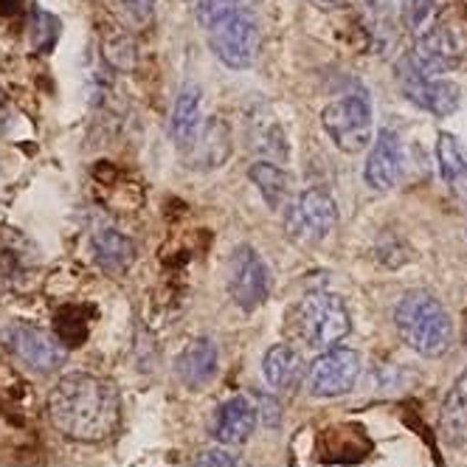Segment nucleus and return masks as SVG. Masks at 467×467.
Masks as SVG:
<instances>
[{"label":"nucleus","instance_id":"22","mask_svg":"<svg viewBox=\"0 0 467 467\" xmlns=\"http://www.w3.org/2000/svg\"><path fill=\"white\" fill-rule=\"evenodd\" d=\"M442 431L453 442H462L467 437V369L459 375L442 406Z\"/></svg>","mask_w":467,"mask_h":467},{"label":"nucleus","instance_id":"25","mask_svg":"<svg viewBox=\"0 0 467 467\" xmlns=\"http://www.w3.org/2000/svg\"><path fill=\"white\" fill-rule=\"evenodd\" d=\"M437 0H406L403 6V23L409 31H422L431 26L433 15H437Z\"/></svg>","mask_w":467,"mask_h":467},{"label":"nucleus","instance_id":"15","mask_svg":"<svg viewBox=\"0 0 467 467\" xmlns=\"http://www.w3.org/2000/svg\"><path fill=\"white\" fill-rule=\"evenodd\" d=\"M217 369H220V355H217L214 341H209V338H194L178 355V363H175L178 378L189 389H203V386H209L214 380Z\"/></svg>","mask_w":467,"mask_h":467},{"label":"nucleus","instance_id":"14","mask_svg":"<svg viewBox=\"0 0 467 467\" xmlns=\"http://www.w3.org/2000/svg\"><path fill=\"white\" fill-rule=\"evenodd\" d=\"M256 428V406L248 397H231L214 414V437L223 445H243Z\"/></svg>","mask_w":467,"mask_h":467},{"label":"nucleus","instance_id":"3","mask_svg":"<svg viewBox=\"0 0 467 467\" xmlns=\"http://www.w3.org/2000/svg\"><path fill=\"white\" fill-rule=\"evenodd\" d=\"M293 327L298 338L310 344L313 349H329L338 347L352 329L349 310L341 298L329 293H313L293 313Z\"/></svg>","mask_w":467,"mask_h":467},{"label":"nucleus","instance_id":"19","mask_svg":"<svg viewBox=\"0 0 467 467\" xmlns=\"http://www.w3.org/2000/svg\"><path fill=\"white\" fill-rule=\"evenodd\" d=\"M262 375H265V383H268L274 391H290L293 386H298V380L305 375L302 355L287 344L271 347L262 360Z\"/></svg>","mask_w":467,"mask_h":467},{"label":"nucleus","instance_id":"21","mask_svg":"<svg viewBox=\"0 0 467 467\" xmlns=\"http://www.w3.org/2000/svg\"><path fill=\"white\" fill-rule=\"evenodd\" d=\"M248 175H251L254 186L259 189V194L265 197V203H268L271 209L285 206V200L290 194V178H287V172L282 170L276 161H256V163H251Z\"/></svg>","mask_w":467,"mask_h":467},{"label":"nucleus","instance_id":"18","mask_svg":"<svg viewBox=\"0 0 467 467\" xmlns=\"http://www.w3.org/2000/svg\"><path fill=\"white\" fill-rule=\"evenodd\" d=\"M31 259H35V248L28 245L23 234L15 228L0 231V287H12L15 282L26 279L31 271Z\"/></svg>","mask_w":467,"mask_h":467},{"label":"nucleus","instance_id":"5","mask_svg":"<svg viewBox=\"0 0 467 467\" xmlns=\"http://www.w3.org/2000/svg\"><path fill=\"white\" fill-rule=\"evenodd\" d=\"M209 40H212V51L217 54V59L231 71H245L256 59V46H259L256 23L251 15L240 9H234L223 15L220 20H214L209 26Z\"/></svg>","mask_w":467,"mask_h":467},{"label":"nucleus","instance_id":"16","mask_svg":"<svg viewBox=\"0 0 467 467\" xmlns=\"http://www.w3.org/2000/svg\"><path fill=\"white\" fill-rule=\"evenodd\" d=\"M200 124H203V90H200L197 85H183L178 99H175L172 124H170L172 141L181 152L194 141Z\"/></svg>","mask_w":467,"mask_h":467},{"label":"nucleus","instance_id":"28","mask_svg":"<svg viewBox=\"0 0 467 467\" xmlns=\"http://www.w3.org/2000/svg\"><path fill=\"white\" fill-rule=\"evenodd\" d=\"M124 4V9L132 15V17H150L152 15V9H155V0H121Z\"/></svg>","mask_w":467,"mask_h":467},{"label":"nucleus","instance_id":"20","mask_svg":"<svg viewBox=\"0 0 467 467\" xmlns=\"http://www.w3.org/2000/svg\"><path fill=\"white\" fill-rule=\"evenodd\" d=\"M93 256L108 274H124L132 265V259H136V245L124 234L113 228H102L93 237Z\"/></svg>","mask_w":467,"mask_h":467},{"label":"nucleus","instance_id":"7","mask_svg":"<svg viewBox=\"0 0 467 467\" xmlns=\"http://www.w3.org/2000/svg\"><path fill=\"white\" fill-rule=\"evenodd\" d=\"M336 225H338V206H336V200L321 189L302 192L287 212L290 240L305 243V245H316L327 240Z\"/></svg>","mask_w":467,"mask_h":467},{"label":"nucleus","instance_id":"24","mask_svg":"<svg viewBox=\"0 0 467 467\" xmlns=\"http://www.w3.org/2000/svg\"><path fill=\"white\" fill-rule=\"evenodd\" d=\"M31 17H35V26H31V40L40 51H51V46L57 43L59 35V20L43 9H31Z\"/></svg>","mask_w":467,"mask_h":467},{"label":"nucleus","instance_id":"4","mask_svg":"<svg viewBox=\"0 0 467 467\" xmlns=\"http://www.w3.org/2000/svg\"><path fill=\"white\" fill-rule=\"evenodd\" d=\"M321 127L341 152H363L372 144V102L363 93L341 96L321 110Z\"/></svg>","mask_w":467,"mask_h":467},{"label":"nucleus","instance_id":"23","mask_svg":"<svg viewBox=\"0 0 467 467\" xmlns=\"http://www.w3.org/2000/svg\"><path fill=\"white\" fill-rule=\"evenodd\" d=\"M105 54H108L110 68H119V71H132V68H136V62H139L136 43H132L127 35H121V31H116V35H108Z\"/></svg>","mask_w":467,"mask_h":467},{"label":"nucleus","instance_id":"2","mask_svg":"<svg viewBox=\"0 0 467 467\" xmlns=\"http://www.w3.org/2000/svg\"><path fill=\"white\" fill-rule=\"evenodd\" d=\"M394 327L400 338L422 358H442L453 344V321L440 298L425 290H414L400 298L394 310Z\"/></svg>","mask_w":467,"mask_h":467},{"label":"nucleus","instance_id":"26","mask_svg":"<svg viewBox=\"0 0 467 467\" xmlns=\"http://www.w3.org/2000/svg\"><path fill=\"white\" fill-rule=\"evenodd\" d=\"M237 6H240V0H197V20L209 28L214 20H220L223 15L234 12Z\"/></svg>","mask_w":467,"mask_h":467},{"label":"nucleus","instance_id":"29","mask_svg":"<svg viewBox=\"0 0 467 467\" xmlns=\"http://www.w3.org/2000/svg\"><path fill=\"white\" fill-rule=\"evenodd\" d=\"M9 124H12V108H9V99L4 96V90H0V139H4Z\"/></svg>","mask_w":467,"mask_h":467},{"label":"nucleus","instance_id":"30","mask_svg":"<svg viewBox=\"0 0 467 467\" xmlns=\"http://www.w3.org/2000/svg\"><path fill=\"white\" fill-rule=\"evenodd\" d=\"M318 4H324V6H336V4H347V0H318Z\"/></svg>","mask_w":467,"mask_h":467},{"label":"nucleus","instance_id":"10","mask_svg":"<svg viewBox=\"0 0 467 467\" xmlns=\"http://www.w3.org/2000/svg\"><path fill=\"white\" fill-rule=\"evenodd\" d=\"M6 344L12 349V355L26 363L28 369H35L40 375H51L57 369L65 366V347L51 336V332L40 329V327H31V324H15L6 332Z\"/></svg>","mask_w":467,"mask_h":467},{"label":"nucleus","instance_id":"11","mask_svg":"<svg viewBox=\"0 0 467 467\" xmlns=\"http://www.w3.org/2000/svg\"><path fill=\"white\" fill-rule=\"evenodd\" d=\"M358 375H360V355L355 349L329 347L310 366L307 386L313 397H341L355 386Z\"/></svg>","mask_w":467,"mask_h":467},{"label":"nucleus","instance_id":"6","mask_svg":"<svg viewBox=\"0 0 467 467\" xmlns=\"http://www.w3.org/2000/svg\"><path fill=\"white\" fill-rule=\"evenodd\" d=\"M228 293L245 313L262 307L271 296V271L254 245H237L228 256Z\"/></svg>","mask_w":467,"mask_h":467},{"label":"nucleus","instance_id":"13","mask_svg":"<svg viewBox=\"0 0 467 467\" xmlns=\"http://www.w3.org/2000/svg\"><path fill=\"white\" fill-rule=\"evenodd\" d=\"M406 170L403 141L394 130H383L378 139H372V152L366 158L363 178L375 192H389L400 183Z\"/></svg>","mask_w":467,"mask_h":467},{"label":"nucleus","instance_id":"8","mask_svg":"<svg viewBox=\"0 0 467 467\" xmlns=\"http://www.w3.org/2000/svg\"><path fill=\"white\" fill-rule=\"evenodd\" d=\"M397 79H400V88H403V96L409 99V102H414L420 110L437 116V119L453 116L462 105V93L453 82L420 74L409 62V57L400 62Z\"/></svg>","mask_w":467,"mask_h":467},{"label":"nucleus","instance_id":"17","mask_svg":"<svg viewBox=\"0 0 467 467\" xmlns=\"http://www.w3.org/2000/svg\"><path fill=\"white\" fill-rule=\"evenodd\" d=\"M437 166L451 194L467 206V150L453 132H440L437 139Z\"/></svg>","mask_w":467,"mask_h":467},{"label":"nucleus","instance_id":"9","mask_svg":"<svg viewBox=\"0 0 467 467\" xmlns=\"http://www.w3.org/2000/svg\"><path fill=\"white\" fill-rule=\"evenodd\" d=\"M464 59V40L451 26H428L417 37V48L409 62L425 77H442L456 71Z\"/></svg>","mask_w":467,"mask_h":467},{"label":"nucleus","instance_id":"1","mask_svg":"<svg viewBox=\"0 0 467 467\" xmlns=\"http://www.w3.org/2000/svg\"><path fill=\"white\" fill-rule=\"evenodd\" d=\"M48 420L74 442H102L121 420L119 389L99 375H65L48 394Z\"/></svg>","mask_w":467,"mask_h":467},{"label":"nucleus","instance_id":"27","mask_svg":"<svg viewBox=\"0 0 467 467\" xmlns=\"http://www.w3.org/2000/svg\"><path fill=\"white\" fill-rule=\"evenodd\" d=\"M240 462L234 459L228 451L223 448H212V451H203V456H197L194 467H237Z\"/></svg>","mask_w":467,"mask_h":467},{"label":"nucleus","instance_id":"12","mask_svg":"<svg viewBox=\"0 0 467 467\" xmlns=\"http://www.w3.org/2000/svg\"><path fill=\"white\" fill-rule=\"evenodd\" d=\"M234 141H231V127L223 116H212L206 124H200L194 141L181 152L183 163L194 172H212L231 158Z\"/></svg>","mask_w":467,"mask_h":467}]
</instances>
